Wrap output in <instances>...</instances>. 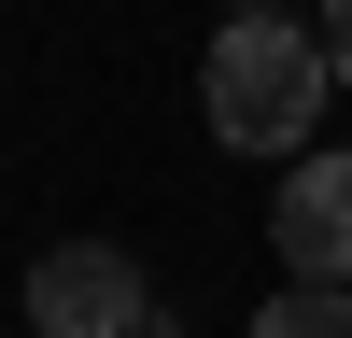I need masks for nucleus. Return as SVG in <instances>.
I'll return each instance as SVG.
<instances>
[{"mask_svg": "<svg viewBox=\"0 0 352 338\" xmlns=\"http://www.w3.org/2000/svg\"><path fill=\"white\" fill-rule=\"evenodd\" d=\"M324 84H338L324 28L226 14L212 71H197V113H212V141H240V155H310V113H324Z\"/></svg>", "mask_w": 352, "mask_h": 338, "instance_id": "nucleus-1", "label": "nucleus"}, {"mask_svg": "<svg viewBox=\"0 0 352 338\" xmlns=\"http://www.w3.org/2000/svg\"><path fill=\"white\" fill-rule=\"evenodd\" d=\"M28 324L43 338H155V296H141V268L113 240H71L28 268Z\"/></svg>", "mask_w": 352, "mask_h": 338, "instance_id": "nucleus-2", "label": "nucleus"}, {"mask_svg": "<svg viewBox=\"0 0 352 338\" xmlns=\"http://www.w3.org/2000/svg\"><path fill=\"white\" fill-rule=\"evenodd\" d=\"M268 240H282V268H296V282H352V155H296Z\"/></svg>", "mask_w": 352, "mask_h": 338, "instance_id": "nucleus-3", "label": "nucleus"}, {"mask_svg": "<svg viewBox=\"0 0 352 338\" xmlns=\"http://www.w3.org/2000/svg\"><path fill=\"white\" fill-rule=\"evenodd\" d=\"M254 338H352V282H296V296H268Z\"/></svg>", "mask_w": 352, "mask_h": 338, "instance_id": "nucleus-4", "label": "nucleus"}, {"mask_svg": "<svg viewBox=\"0 0 352 338\" xmlns=\"http://www.w3.org/2000/svg\"><path fill=\"white\" fill-rule=\"evenodd\" d=\"M324 56H338V84H352V0H324Z\"/></svg>", "mask_w": 352, "mask_h": 338, "instance_id": "nucleus-5", "label": "nucleus"}, {"mask_svg": "<svg viewBox=\"0 0 352 338\" xmlns=\"http://www.w3.org/2000/svg\"><path fill=\"white\" fill-rule=\"evenodd\" d=\"M226 14H268V0H226Z\"/></svg>", "mask_w": 352, "mask_h": 338, "instance_id": "nucleus-6", "label": "nucleus"}]
</instances>
